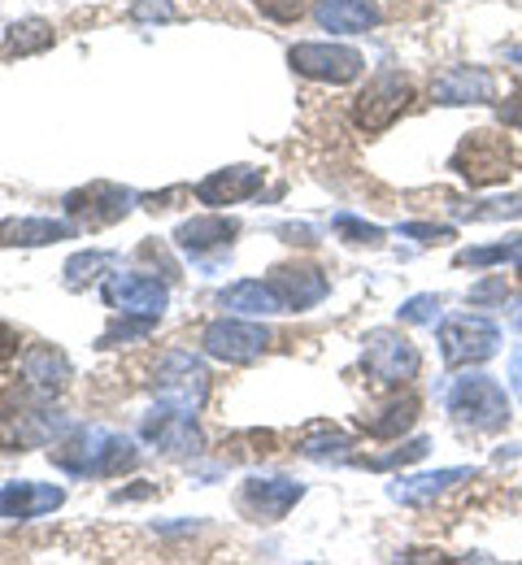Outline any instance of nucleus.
Masks as SVG:
<instances>
[{"label": "nucleus", "mask_w": 522, "mask_h": 565, "mask_svg": "<svg viewBox=\"0 0 522 565\" xmlns=\"http://www.w3.org/2000/svg\"><path fill=\"white\" fill-rule=\"evenodd\" d=\"M470 188H492V183H505L514 174V152L505 136H492V131H470L466 140L452 148V161H448Z\"/></svg>", "instance_id": "nucleus-5"}, {"label": "nucleus", "mask_w": 522, "mask_h": 565, "mask_svg": "<svg viewBox=\"0 0 522 565\" xmlns=\"http://www.w3.org/2000/svg\"><path fill=\"white\" fill-rule=\"evenodd\" d=\"M78 222L62 217H9L0 222V244L4 248H40V244H57V239H75Z\"/></svg>", "instance_id": "nucleus-19"}, {"label": "nucleus", "mask_w": 522, "mask_h": 565, "mask_svg": "<svg viewBox=\"0 0 522 565\" xmlns=\"http://www.w3.org/2000/svg\"><path fill=\"white\" fill-rule=\"evenodd\" d=\"M66 492L53 488V483H31V479H18V483H4L0 488V518L9 522H31V518H44L53 509H62Z\"/></svg>", "instance_id": "nucleus-16"}, {"label": "nucleus", "mask_w": 522, "mask_h": 565, "mask_svg": "<svg viewBox=\"0 0 522 565\" xmlns=\"http://www.w3.org/2000/svg\"><path fill=\"white\" fill-rule=\"evenodd\" d=\"M49 44H53V22H44V18H22L4 35V53L9 57H31V53H44Z\"/></svg>", "instance_id": "nucleus-25"}, {"label": "nucleus", "mask_w": 522, "mask_h": 565, "mask_svg": "<svg viewBox=\"0 0 522 565\" xmlns=\"http://www.w3.org/2000/svg\"><path fill=\"white\" fill-rule=\"evenodd\" d=\"M145 439L157 444L166 457H196L201 452V430L192 426V414H183V409H170V405H161V409H152L149 418H145Z\"/></svg>", "instance_id": "nucleus-13"}, {"label": "nucleus", "mask_w": 522, "mask_h": 565, "mask_svg": "<svg viewBox=\"0 0 522 565\" xmlns=\"http://www.w3.org/2000/svg\"><path fill=\"white\" fill-rule=\"evenodd\" d=\"M522 266V235L514 239H501V244H483V248H461L457 257H452V266H475V270H483V266Z\"/></svg>", "instance_id": "nucleus-26"}, {"label": "nucleus", "mask_w": 522, "mask_h": 565, "mask_svg": "<svg viewBox=\"0 0 522 565\" xmlns=\"http://www.w3.org/2000/svg\"><path fill=\"white\" fill-rule=\"evenodd\" d=\"M313 22L331 35H362L383 22V4L379 0H318Z\"/></svg>", "instance_id": "nucleus-17"}, {"label": "nucleus", "mask_w": 522, "mask_h": 565, "mask_svg": "<svg viewBox=\"0 0 522 565\" xmlns=\"http://www.w3.org/2000/svg\"><path fill=\"white\" fill-rule=\"evenodd\" d=\"M414 423H418V401H414V396H405V401L387 405L379 418H371V423H362V426L371 430L374 439H396L401 430H409Z\"/></svg>", "instance_id": "nucleus-27"}, {"label": "nucleus", "mask_w": 522, "mask_h": 565, "mask_svg": "<svg viewBox=\"0 0 522 565\" xmlns=\"http://www.w3.org/2000/svg\"><path fill=\"white\" fill-rule=\"evenodd\" d=\"M349 448H353V439L331 423H313L300 435V457H309V461H344Z\"/></svg>", "instance_id": "nucleus-24"}, {"label": "nucleus", "mask_w": 522, "mask_h": 565, "mask_svg": "<svg viewBox=\"0 0 522 565\" xmlns=\"http://www.w3.org/2000/svg\"><path fill=\"white\" fill-rule=\"evenodd\" d=\"M205 353L226 361V365H253L257 356L270 349V331L262 322H239V318H219L201 335Z\"/></svg>", "instance_id": "nucleus-10"}, {"label": "nucleus", "mask_w": 522, "mask_h": 565, "mask_svg": "<svg viewBox=\"0 0 522 565\" xmlns=\"http://www.w3.org/2000/svg\"><path fill=\"white\" fill-rule=\"evenodd\" d=\"M510 296V282L505 275H497V279H483L470 287V305H497V300H505Z\"/></svg>", "instance_id": "nucleus-35"}, {"label": "nucleus", "mask_w": 522, "mask_h": 565, "mask_svg": "<svg viewBox=\"0 0 522 565\" xmlns=\"http://www.w3.org/2000/svg\"><path fill=\"white\" fill-rule=\"evenodd\" d=\"M266 282H270V291L279 296L284 313H305V309H313L318 300H327V291H331L327 275L313 270V266H279Z\"/></svg>", "instance_id": "nucleus-14"}, {"label": "nucleus", "mask_w": 522, "mask_h": 565, "mask_svg": "<svg viewBox=\"0 0 522 565\" xmlns=\"http://www.w3.org/2000/svg\"><path fill=\"white\" fill-rule=\"evenodd\" d=\"M114 266V253L109 248H87V253H75L71 262H66V287L71 291H83L87 282L96 279L100 270H109Z\"/></svg>", "instance_id": "nucleus-28"}, {"label": "nucleus", "mask_w": 522, "mask_h": 565, "mask_svg": "<svg viewBox=\"0 0 522 565\" xmlns=\"http://www.w3.org/2000/svg\"><path fill=\"white\" fill-rule=\"evenodd\" d=\"M152 327H157L152 318H122V322H114V327L100 335V344H105V349H118V344H127V340H145Z\"/></svg>", "instance_id": "nucleus-33"}, {"label": "nucleus", "mask_w": 522, "mask_h": 565, "mask_svg": "<svg viewBox=\"0 0 522 565\" xmlns=\"http://www.w3.org/2000/svg\"><path fill=\"white\" fill-rule=\"evenodd\" d=\"M510 387H514V396L522 401V344L510 353Z\"/></svg>", "instance_id": "nucleus-38"}, {"label": "nucleus", "mask_w": 522, "mask_h": 565, "mask_svg": "<svg viewBox=\"0 0 522 565\" xmlns=\"http://www.w3.org/2000/svg\"><path fill=\"white\" fill-rule=\"evenodd\" d=\"M432 96L440 105H492L497 100V78L483 66H448L432 83Z\"/></svg>", "instance_id": "nucleus-15"}, {"label": "nucleus", "mask_w": 522, "mask_h": 565, "mask_svg": "<svg viewBox=\"0 0 522 565\" xmlns=\"http://www.w3.org/2000/svg\"><path fill=\"white\" fill-rule=\"evenodd\" d=\"M475 479V466H448V470H432V475H414V479H396L392 483V500L401 504H432L436 495H445L448 488Z\"/></svg>", "instance_id": "nucleus-22"}, {"label": "nucleus", "mask_w": 522, "mask_h": 565, "mask_svg": "<svg viewBox=\"0 0 522 565\" xmlns=\"http://www.w3.org/2000/svg\"><path fill=\"white\" fill-rule=\"evenodd\" d=\"M131 18L136 22H170V18H179V9L170 0H136Z\"/></svg>", "instance_id": "nucleus-36"}, {"label": "nucleus", "mask_w": 522, "mask_h": 565, "mask_svg": "<svg viewBox=\"0 0 522 565\" xmlns=\"http://www.w3.org/2000/svg\"><path fill=\"white\" fill-rule=\"evenodd\" d=\"M501 349V327L475 313H457L440 322V356L445 365H479Z\"/></svg>", "instance_id": "nucleus-6"}, {"label": "nucleus", "mask_w": 522, "mask_h": 565, "mask_svg": "<svg viewBox=\"0 0 522 565\" xmlns=\"http://www.w3.org/2000/svg\"><path fill=\"white\" fill-rule=\"evenodd\" d=\"M335 235L340 239H349V244H383V231L374 226V222H362V217H353V213H335Z\"/></svg>", "instance_id": "nucleus-32"}, {"label": "nucleus", "mask_w": 522, "mask_h": 565, "mask_svg": "<svg viewBox=\"0 0 522 565\" xmlns=\"http://www.w3.org/2000/svg\"><path fill=\"white\" fill-rule=\"evenodd\" d=\"M219 305L231 309V313H248V318H270V313H284L279 296L270 291V282H257V279H244V282H231Z\"/></svg>", "instance_id": "nucleus-23"}, {"label": "nucleus", "mask_w": 522, "mask_h": 565, "mask_svg": "<svg viewBox=\"0 0 522 565\" xmlns=\"http://www.w3.org/2000/svg\"><path fill=\"white\" fill-rule=\"evenodd\" d=\"M235 217H223V213H210V217H192V222H183L179 231H174V244L183 248V253H192V257H205V253H214V248H226L231 239H235Z\"/></svg>", "instance_id": "nucleus-21"}, {"label": "nucleus", "mask_w": 522, "mask_h": 565, "mask_svg": "<svg viewBox=\"0 0 522 565\" xmlns=\"http://www.w3.org/2000/svg\"><path fill=\"white\" fill-rule=\"evenodd\" d=\"M284 235H292V244H313V231H309V226H297V222L284 226Z\"/></svg>", "instance_id": "nucleus-40"}, {"label": "nucleus", "mask_w": 522, "mask_h": 565, "mask_svg": "<svg viewBox=\"0 0 522 565\" xmlns=\"http://www.w3.org/2000/svg\"><path fill=\"white\" fill-rule=\"evenodd\" d=\"M131 210H136V192H127L118 183H87V188L66 196V213L75 217L78 226H92V231L122 222Z\"/></svg>", "instance_id": "nucleus-11"}, {"label": "nucleus", "mask_w": 522, "mask_h": 565, "mask_svg": "<svg viewBox=\"0 0 522 565\" xmlns=\"http://www.w3.org/2000/svg\"><path fill=\"white\" fill-rule=\"evenodd\" d=\"M100 296L118 318H152V322L170 305V287L152 275H109Z\"/></svg>", "instance_id": "nucleus-8"}, {"label": "nucleus", "mask_w": 522, "mask_h": 565, "mask_svg": "<svg viewBox=\"0 0 522 565\" xmlns=\"http://www.w3.org/2000/svg\"><path fill=\"white\" fill-rule=\"evenodd\" d=\"M409 100H414V83L401 71L383 66V71H374L371 83L358 92V100H353V122H358L366 136H379V131H387V127L409 109Z\"/></svg>", "instance_id": "nucleus-4"}, {"label": "nucleus", "mask_w": 522, "mask_h": 565, "mask_svg": "<svg viewBox=\"0 0 522 565\" xmlns=\"http://www.w3.org/2000/svg\"><path fill=\"white\" fill-rule=\"evenodd\" d=\"M53 466L66 470V475H96V479H109V475H122L140 461L136 452V439L118 435V430H105V426H71L53 448H49Z\"/></svg>", "instance_id": "nucleus-1"}, {"label": "nucleus", "mask_w": 522, "mask_h": 565, "mask_svg": "<svg viewBox=\"0 0 522 565\" xmlns=\"http://www.w3.org/2000/svg\"><path fill=\"white\" fill-rule=\"evenodd\" d=\"M427 439H409V444H401V448H392V452H383V457H362L358 466H366V470H396V466H409V461H423L427 457Z\"/></svg>", "instance_id": "nucleus-30"}, {"label": "nucleus", "mask_w": 522, "mask_h": 565, "mask_svg": "<svg viewBox=\"0 0 522 565\" xmlns=\"http://www.w3.org/2000/svg\"><path fill=\"white\" fill-rule=\"evenodd\" d=\"M152 392H157L161 405L183 409V414H196L205 405V396H210V370H205L201 356L183 353V349H170V353L157 361V370H152Z\"/></svg>", "instance_id": "nucleus-3"}, {"label": "nucleus", "mask_w": 522, "mask_h": 565, "mask_svg": "<svg viewBox=\"0 0 522 565\" xmlns=\"http://www.w3.org/2000/svg\"><path fill=\"white\" fill-rule=\"evenodd\" d=\"M300 495H305V483L297 479H248L235 495V504H239V513H248L257 522H279V518H288V509Z\"/></svg>", "instance_id": "nucleus-12"}, {"label": "nucleus", "mask_w": 522, "mask_h": 565, "mask_svg": "<svg viewBox=\"0 0 522 565\" xmlns=\"http://www.w3.org/2000/svg\"><path fill=\"white\" fill-rule=\"evenodd\" d=\"M362 365H366L371 379L387 383V387H401V383H414V379H418L423 356H418V349H414L401 331H387V327H383V331H371V335H366Z\"/></svg>", "instance_id": "nucleus-7"}, {"label": "nucleus", "mask_w": 522, "mask_h": 565, "mask_svg": "<svg viewBox=\"0 0 522 565\" xmlns=\"http://www.w3.org/2000/svg\"><path fill=\"white\" fill-rule=\"evenodd\" d=\"M13 349H18V335H13V331L0 322V356H9Z\"/></svg>", "instance_id": "nucleus-41"}, {"label": "nucleus", "mask_w": 522, "mask_h": 565, "mask_svg": "<svg viewBox=\"0 0 522 565\" xmlns=\"http://www.w3.org/2000/svg\"><path fill=\"white\" fill-rule=\"evenodd\" d=\"M510 322H514V331H519V335H522V300H519V305H514V313H510Z\"/></svg>", "instance_id": "nucleus-42"}, {"label": "nucleus", "mask_w": 522, "mask_h": 565, "mask_svg": "<svg viewBox=\"0 0 522 565\" xmlns=\"http://www.w3.org/2000/svg\"><path fill=\"white\" fill-rule=\"evenodd\" d=\"M448 414L457 418V426H470L479 435H497L510 426V396L497 379L488 374H466L448 387L445 396Z\"/></svg>", "instance_id": "nucleus-2"}, {"label": "nucleus", "mask_w": 522, "mask_h": 565, "mask_svg": "<svg viewBox=\"0 0 522 565\" xmlns=\"http://www.w3.org/2000/svg\"><path fill=\"white\" fill-rule=\"evenodd\" d=\"M396 318H401V322H409V327H427V322H436V318H440V296H436V291L409 296V300L396 309Z\"/></svg>", "instance_id": "nucleus-31"}, {"label": "nucleus", "mask_w": 522, "mask_h": 565, "mask_svg": "<svg viewBox=\"0 0 522 565\" xmlns=\"http://www.w3.org/2000/svg\"><path fill=\"white\" fill-rule=\"evenodd\" d=\"M257 9L266 18H275V22H297L305 13V0H257Z\"/></svg>", "instance_id": "nucleus-37"}, {"label": "nucleus", "mask_w": 522, "mask_h": 565, "mask_svg": "<svg viewBox=\"0 0 522 565\" xmlns=\"http://www.w3.org/2000/svg\"><path fill=\"white\" fill-rule=\"evenodd\" d=\"M510 62H519V66H522V44H514V49H510Z\"/></svg>", "instance_id": "nucleus-43"}, {"label": "nucleus", "mask_w": 522, "mask_h": 565, "mask_svg": "<svg viewBox=\"0 0 522 565\" xmlns=\"http://www.w3.org/2000/svg\"><path fill=\"white\" fill-rule=\"evenodd\" d=\"M257 188H262V170L257 166H226V170H214L210 179L196 183V201L223 210V205H235V201H248Z\"/></svg>", "instance_id": "nucleus-18"}, {"label": "nucleus", "mask_w": 522, "mask_h": 565, "mask_svg": "<svg viewBox=\"0 0 522 565\" xmlns=\"http://www.w3.org/2000/svg\"><path fill=\"white\" fill-rule=\"evenodd\" d=\"M401 235H409V239H418V244H445V239H452V226H436V222H405V226H401Z\"/></svg>", "instance_id": "nucleus-34"}, {"label": "nucleus", "mask_w": 522, "mask_h": 565, "mask_svg": "<svg viewBox=\"0 0 522 565\" xmlns=\"http://www.w3.org/2000/svg\"><path fill=\"white\" fill-rule=\"evenodd\" d=\"M501 118H505V127H519L522 131V92H519V100H510V105L501 109Z\"/></svg>", "instance_id": "nucleus-39"}, {"label": "nucleus", "mask_w": 522, "mask_h": 565, "mask_svg": "<svg viewBox=\"0 0 522 565\" xmlns=\"http://www.w3.org/2000/svg\"><path fill=\"white\" fill-rule=\"evenodd\" d=\"M457 217H470V222H510L522 217V196H505V201H475V205H452Z\"/></svg>", "instance_id": "nucleus-29"}, {"label": "nucleus", "mask_w": 522, "mask_h": 565, "mask_svg": "<svg viewBox=\"0 0 522 565\" xmlns=\"http://www.w3.org/2000/svg\"><path fill=\"white\" fill-rule=\"evenodd\" d=\"M22 379L40 396H53V392H62L71 383V361H66L62 349H53V344H35V349L22 353Z\"/></svg>", "instance_id": "nucleus-20"}, {"label": "nucleus", "mask_w": 522, "mask_h": 565, "mask_svg": "<svg viewBox=\"0 0 522 565\" xmlns=\"http://www.w3.org/2000/svg\"><path fill=\"white\" fill-rule=\"evenodd\" d=\"M288 62H292L297 74L318 78V83H331V87L353 83L358 74L366 71V57L358 49H349V44H292Z\"/></svg>", "instance_id": "nucleus-9"}]
</instances>
